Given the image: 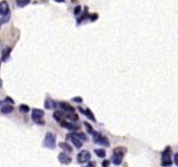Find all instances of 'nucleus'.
<instances>
[{
	"instance_id": "obj_1",
	"label": "nucleus",
	"mask_w": 178,
	"mask_h": 167,
	"mask_svg": "<svg viewBox=\"0 0 178 167\" xmlns=\"http://www.w3.org/2000/svg\"><path fill=\"white\" fill-rule=\"evenodd\" d=\"M44 117V111L40 109H33L31 113V118L34 123L43 125L44 124V121L43 120V118Z\"/></svg>"
},
{
	"instance_id": "obj_2",
	"label": "nucleus",
	"mask_w": 178,
	"mask_h": 167,
	"mask_svg": "<svg viewBox=\"0 0 178 167\" xmlns=\"http://www.w3.org/2000/svg\"><path fill=\"white\" fill-rule=\"evenodd\" d=\"M92 135H93V141L95 143H97L100 145H103V146H106V147L110 146L109 139L105 136L102 135L98 131H93Z\"/></svg>"
},
{
	"instance_id": "obj_3",
	"label": "nucleus",
	"mask_w": 178,
	"mask_h": 167,
	"mask_svg": "<svg viewBox=\"0 0 178 167\" xmlns=\"http://www.w3.org/2000/svg\"><path fill=\"white\" fill-rule=\"evenodd\" d=\"M44 145L49 149H55L56 147V135L52 132H47L45 134Z\"/></svg>"
},
{
	"instance_id": "obj_4",
	"label": "nucleus",
	"mask_w": 178,
	"mask_h": 167,
	"mask_svg": "<svg viewBox=\"0 0 178 167\" xmlns=\"http://www.w3.org/2000/svg\"><path fill=\"white\" fill-rule=\"evenodd\" d=\"M170 148L167 147L162 154V166H170L172 164L171 156H170Z\"/></svg>"
},
{
	"instance_id": "obj_5",
	"label": "nucleus",
	"mask_w": 178,
	"mask_h": 167,
	"mask_svg": "<svg viewBox=\"0 0 178 167\" xmlns=\"http://www.w3.org/2000/svg\"><path fill=\"white\" fill-rule=\"evenodd\" d=\"M90 158H91V154L90 151H88L86 150H83L77 155V161L80 164H84V163L88 162Z\"/></svg>"
},
{
	"instance_id": "obj_6",
	"label": "nucleus",
	"mask_w": 178,
	"mask_h": 167,
	"mask_svg": "<svg viewBox=\"0 0 178 167\" xmlns=\"http://www.w3.org/2000/svg\"><path fill=\"white\" fill-rule=\"evenodd\" d=\"M0 15L2 17H6L10 15V7L6 1H2L0 3Z\"/></svg>"
},
{
	"instance_id": "obj_7",
	"label": "nucleus",
	"mask_w": 178,
	"mask_h": 167,
	"mask_svg": "<svg viewBox=\"0 0 178 167\" xmlns=\"http://www.w3.org/2000/svg\"><path fill=\"white\" fill-rule=\"evenodd\" d=\"M58 160L61 164H70L72 161V158L67 155L65 152H61L59 155H58Z\"/></svg>"
},
{
	"instance_id": "obj_8",
	"label": "nucleus",
	"mask_w": 178,
	"mask_h": 167,
	"mask_svg": "<svg viewBox=\"0 0 178 167\" xmlns=\"http://www.w3.org/2000/svg\"><path fill=\"white\" fill-rule=\"evenodd\" d=\"M60 125H61L62 127H64V128L69 130V131H77V130L79 129L78 126H76V125H74L73 124L69 123V122L64 121V120H63V121L60 122Z\"/></svg>"
},
{
	"instance_id": "obj_9",
	"label": "nucleus",
	"mask_w": 178,
	"mask_h": 167,
	"mask_svg": "<svg viewBox=\"0 0 178 167\" xmlns=\"http://www.w3.org/2000/svg\"><path fill=\"white\" fill-rule=\"evenodd\" d=\"M78 110L80 111V112L81 113H83L84 115H85L87 118H89L90 120H92V121H94V122H96V118H95V117H94V114L92 113V111L88 108V109H86L85 111L84 110V109H82L81 107H78Z\"/></svg>"
},
{
	"instance_id": "obj_10",
	"label": "nucleus",
	"mask_w": 178,
	"mask_h": 167,
	"mask_svg": "<svg viewBox=\"0 0 178 167\" xmlns=\"http://www.w3.org/2000/svg\"><path fill=\"white\" fill-rule=\"evenodd\" d=\"M67 137H71V140L72 144H73L77 149H79V148H81V147L83 146V142H82L81 140H79L77 137H75L73 134H70V135L67 136Z\"/></svg>"
},
{
	"instance_id": "obj_11",
	"label": "nucleus",
	"mask_w": 178,
	"mask_h": 167,
	"mask_svg": "<svg viewBox=\"0 0 178 167\" xmlns=\"http://www.w3.org/2000/svg\"><path fill=\"white\" fill-rule=\"evenodd\" d=\"M11 52H12V48H10V47H6L3 50L2 57H1L3 62H6L9 59V58L11 56Z\"/></svg>"
},
{
	"instance_id": "obj_12",
	"label": "nucleus",
	"mask_w": 178,
	"mask_h": 167,
	"mask_svg": "<svg viewBox=\"0 0 178 167\" xmlns=\"http://www.w3.org/2000/svg\"><path fill=\"white\" fill-rule=\"evenodd\" d=\"M60 107L66 112H75V108L73 106H71V104L65 103V102H61L59 104Z\"/></svg>"
},
{
	"instance_id": "obj_13",
	"label": "nucleus",
	"mask_w": 178,
	"mask_h": 167,
	"mask_svg": "<svg viewBox=\"0 0 178 167\" xmlns=\"http://www.w3.org/2000/svg\"><path fill=\"white\" fill-rule=\"evenodd\" d=\"M126 151H127L126 148H124V147H123V146H119V147L114 149V151H113V153H114V154H113V155H116V156H119V157H123L125 155Z\"/></svg>"
},
{
	"instance_id": "obj_14",
	"label": "nucleus",
	"mask_w": 178,
	"mask_h": 167,
	"mask_svg": "<svg viewBox=\"0 0 178 167\" xmlns=\"http://www.w3.org/2000/svg\"><path fill=\"white\" fill-rule=\"evenodd\" d=\"M13 111H14V107L9 104H5L1 108V113H3V114H11Z\"/></svg>"
},
{
	"instance_id": "obj_15",
	"label": "nucleus",
	"mask_w": 178,
	"mask_h": 167,
	"mask_svg": "<svg viewBox=\"0 0 178 167\" xmlns=\"http://www.w3.org/2000/svg\"><path fill=\"white\" fill-rule=\"evenodd\" d=\"M53 118H55L56 121H58V122L60 123L61 121L64 120V112L61 111H54V113H53Z\"/></svg>"
},
{
	"instance_id": "obj_16",
	"label": "nucleus",
	"mask_w": 178,
	"mask_h": 167,
	"mask_svg": "<svg viewBox=\"0 0 178 167\" xmlns=\"http://www.w3.org/2000/svg\"><path fill=\"white\" fill-rule=\"evenodd\" d=\"M59 147H60L61 149H63L64 151L68 152V153H71V152L73 151L72 147H71L69 144H67V143H65V142L60 143V144H59Z\"/></svg>"
},
{
	"instance_id": "obj_17",
	"label": "nucleus",
	"mask_w": 178,
	"mask_h": 167,
	"mask_svg": "<svg viewBox=\"0 0 178 167\" xmlns=\"http://www.w3.org/2000/svg\"><path fill=\"white\" fill-rule=\"evenodd\" d=\"M31 2V0H16V5L18 7L24 8L28 5Z\"/></svg>"
},
{
	"instance_id": "obj_18",
	"label": "nucleus",
	"mask_w": 178,
	"mask_h": 167,
	"mask_svg": "<svg viewBox=\"0 0 178 167\" xmlns=\"http://www.w3.org/2000/svg\"><path fill=\"white\" fill-rule=\"evenodd\" d=\"M65 117L68 119H71V121H77L78 120V115L76 112H67Z\"/></svg>"
},
{
	"instance_id": "obj_19",
	"label": "nucleus",
	"mask_w": 178,
	"mask_h": 167,
	"mask_svg": "<svg viewBox=\"0 0 178 167\" xmlns=\"http://www.w3.org/2000/svg\"><path fill=\"white\" fill-rule=\"evenodd\" d=\"M122 159H123V157H121L119 156H116V155H113L111 160H112V162L115 165H120L122 164V161H123Z\"/></svg>"
},
{
	"instance_id": "obj_20",
	"label": "nucleus",
	"mask_w": 178,
	"mask_h": 167,
	"mask_svg": "<svg viewBox=\"0 0 178 167\" xmlns=\"http://www.w3.org/2000/svg\"><path fill=\"white\" fill-rule=\"evenodd\" d=\"M57 105H56V103L51 99H47L46 102H45V108L47 109H51V108H56Z\"/></svg>"
},
{
	"instance_id": "obj_21",
	"label": "nucleus",
	"mask_w": 178,
	"mask_h": 167,
	"mask_svg": "<svg viewBox=\"0 0 178 167\" xmlns=\"http://www.w3.org/2000/svg\"><path fill=\"white\" fill-rule=\"evenodd\" d=\"M94 152L97 154V157H104L106 156V152L103 149H95L94 150Z\"/></svg>"
},
{
	"instance_id": "obj_22",
	"label": "nucleus",
	"mask_w": 178,
	"mask_h": 167,
	"mask_svg": "<svg viewBox=\"0 0 178 167\" xmlns=\"http://www.w3.org/2000/svg\"><path fill=\"white\" fill-rule=\"evenodd\" d=\"M75 137H77L79 140L82 141H86L87 140V137L84 132H78V133H72Z\"/></svg>"
},
{
	"instance_id": "obj_23",
	"label": "nucleus",
	"mask_w": 178,
	"mask_h": 167,
	"mask_svg": "<svg viewBox=\"0 0 178 167\" xmlns=\"http://www.w3.org/2000/svg\"><path fill=\"white\" fill-rule=\"evenodd\" d=\"M19 111H20L22 113H27V112L30 111V107H29L27 104H22L19 106Z\"/></svg>"
},
{
	"instance_id": "obj_24",
	"label": "nucleus",
	"mask_w": 178,
	"mask_h": 167,
	"mask_svg": "<svg viewBox=\"0 0 178 167\" xmlns=\"http://www.w3.org/2000/svg\"><path fill=\"white\" fill-rule=\"evenodd\" d=\"M84 125L86 126L87 131H88L89 133L92 134V133H93V131H93V128H92V126H91V125H90V124H89L88 122H84Z\"/></svg>"
},
{
	"instance_id": "obj_25",
	"label": "nucleus",
	"mask_w": 178,
	"mask_h": 167,
	"mask_svg": "<svg viewBox=\"0 0 178 167\" xmlns=\"http://www.w3.org/2000/svg\"><path fill=\"white\" fill-rule=\"evenodd\" d=\"M89 19H90V21L94 22L98 19V15H97V13H92V14L89 15Z\"/></svg>"
},
{
	"instance_id": "obj_26",
	"label": "nucleus",
	"mask_w": 178,
	"mask_h": 167,
	"mask_svg": "<svg viewBox=\"0 0 178 167\" xmlns=\"http://www.w3.org/2000/svg\"><path fill=\"white\" fill-rule=\"evenodd\" d=\"M82 12V7L80 5H77V7H75V10H74V14L75 15H79Z\"/></svg>"
},
{
	"instance_id": "obj_27",
	"label": "nucleus",
	"mask_w": 178,
	"mask_h": 167,
	"mask_svg": "<svg viewBox=\"0 0 178 167\" xmlns=\"http://www.w3.org/2000/svg\"><path fill=\"white\" fill-rule=\"evenodd\" d=\"M72 101H75V102H77V103H82L83 102V98H80V97H76L75 98L72 99Z\"/></svg>"
},
{
	"instance_id": "obj_28",
	"label": "nucleus",
	"mask_w": 178,
	"mask_h": 167,
	"mask_svg": "<svg viewBox=\"0 0 178 167\" xmlns=\"http://www.w3.org/2000/svg\"><path fill=\"white\" fill-rule=\"evenodd\" d=\"M174 162H175V165H177V166H178V152H177V153H175V156H174Z\"/></svg>"
},
{
	"instance_id": "obj_29",
	"label": "nucleus",
	"mask_w": 178,
	"mask_h": 167,
	"mask_svg": "<svg viewBox=\"0 0 178 167\" xmlns=\"http://www.w3.org/2000/svg\"><path fill=\"white\" fill-rule=\"evenodd\" d=\"M110 164V161L109 160H104L103 162V167H108V165Z\"/></svg>"
},
{
	"instance_id": "obj_30",
	"label": "nucleus",
	"mask_w": 178,
	"mask_h": 167,
	"mask_svg": "<svg viewBox=\"0 0 178 167\" xmlns=\"http://www.w3.org/2000/svg\"><path fill=\"white\" fill-rule=\"evenodd\" d=\"M86 167H95V164L92 163V162H90V163H89V164H88Z\"/></svg>"
},
{
	"instance_id": "obj_31",
	"label": "nucleus",
	"mask_w": 178,
	"mask_h": 167,
	"mask_svg": "<svg viewBox=\"0 0 178 167\" xmlns=\"http://www.w3.org/2000/svg\"><path fill=\"white\" fill-rule=\"evenodd\" d=\"M54 1L57 2V3H64L65 0H54Z\"/></svg>"
},
{
	"instance_id": "obj_32",
	"label": "nucleus",
	"mask_w": 178,
	"mask_h": 167,
	"mask_svg": "<svg viewBox=\"0 0 178 167\" xmlns=\"http://www.w3.org/2000/svg\"><path fill=\"white\" fill-rule=\"evenodd\" d=\"M0 86H2V80L0 79Z\"/></svg>"
}]
</instances>
